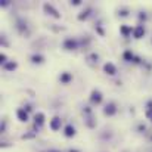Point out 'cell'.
<instances>
[{
	"mask_svg": "<svg viewBox=\"0 0 152 152\" xmlns=\"http://www.w3.org/2000/svg\"><path fill=\"white\" fill-rule=\"evenodd\" d=\"M68 152H80V151H77V149H70Z\"/></svg>",
	"mask_w": 152,
	"mask_h": 152,
	"instance_id": "obj_21",
	"label": "cell"
},
{
	"mask_svg": "<svg viewBox=\"0 0 152 152\" xmlns=\"http://www.w3.org/2000/svg\"><path fill=\"white\" fill-rule=\"evenodd\" d=\"M90 102L99 105V103L102 102V93H100L99 90H96V89L92 90V93H90Z\"/></svg>",
	"mask_w": 152,
	"mask_h": 152,
	"instance_id": "obj_3",
	"label": "cell"
},
{
	"mask_svg": "<svg viewBox=\"0 0 152 152\" xmlns=\"http://www.w3.org/2000/svg\"><path fill=\"white\" fill-rule=\"evenodd\" d=\"M146 117H148V118L152 121V108H149V109L146 111Z\"/></svg>",
	"mask_w": 152,
	"mask_h": 152,
	"instance_id": "obj_18",
	"label": "cell"
},
{
	"mask_svg": "<svg viewBox=\"0 0 152 152\" xmlns=\"http://www.w3.org/2000/svg\"><path fill=\"white\" fill-rule=\"evenodd\" d=\"M131 31H133V30H131V27H128V25H121V27H120V33H121L124 37H127L128 34H131Z\"/></svg>",
	"mask_w": 152,
	"mask_h": 152,
	"instance_id": "obj_11",
	"label": "cell"
},
{
	"mask_svg": "<svg viewBox=\"0 0 152 152\" xmlns=\"http://www.w3.org/2000/svg\"><path fill=\"white\" fill-rule=\"evenodd\" d=\"M77 46H78V43H77V40H74V39H67V40L64 42V49H67V50H75Z\"/></svg>",
	"mask_w": 152,
	"mask_h": 152,
	"instance_id": "obj_4",
	"label": "cell"
},
{
	"mask_svg": "<svg viewBox=\"0 0 152 152\" xmlns=\"http://www.w3.org/2000/svg\"><path fill=\"white\" fill-rule=\"evenodd\" d=\"M16 67H18V64L12 61V62H8V64L5 65V70H6V71H14V70H16Z\"/></svg>",
	"mask_w": 152,
	"mask_h": 152,
	"instance_id": "obj_14",
	"label": "cell"
},
{
	"mask_svg": "<svg viewBox=\"0 0 152 152\" xmlns=\"http://www.w3.org/2000/svg\"><path fill=\"white\" fill-rule=\"evenodd\" d=\"M16 117H18V120L22 121V123H27V121H28V114H27L25 109H22V108H19V109L16 111Z\"/></svg>",
	"mask_w": 152,
	"mask_h": 152,
	"instance_id": "obj_8",
	"label": "cell"
},
{
	"mask_svg": "<svg viewBox=\"0 0 152 152\" xmlns=\"http://www.w3.org/2000/svg\"><path fill=\"white\" fill-rule=\"evenodd\" d=\"M43 9H44V12L47 14V15H50V16H53V18H56V19H59L61 18V14L52 6V5H49V3H44L43 5Z\"/></svg>",
	"mask_w": 152,
	"mask_h": 152,
	"instance_id": "obj_1",
	"label": "cell"
},
{
	"mask_svg": "<svg viewBox=\"0 0 152 152\" xmlns=\"http://www.w3.org/2000/svg\"><path fill=\"white\" fill-rule=\"evenodd\" d=\"M103 71H105L108 75H115L117 68H115V65H114L112 62H106V64L103 65Z\"/></svg>",
	"mask_w": 152,
	"mask_h": 152,
	"instance_id": "obj_6",
	"label": "cell"
},
{
	"mask_svg": "<svg viewBox=\"0 0 152 152\" xmlns=\"http://www.w3.org/2000/svg\"><path fill=\"white\" fill-rule=\"evenodd\" d=\"M71 3H72L74 6H78V5L81 3V0H72V2H71Z\"/></svg>",
	"mask_w": 152,
	"mask_h": 152,
	"instance_id": "obj_19",
	"label": "cell"
},
{
	"mask_svg": "<svg viewBox=\"0 0 152 152\" xmlns=\"http://www.w3.org/2000/svg\"><path fill=\"white\" fill-rule=\"evenodd\" d=\"M34 120H36V125H42L44 123V114L43 112H37L36 117H34Z\"/></svg>",
	"mask_w": 152,
	"mask_h": 152,
	"instance_id": "obj_12",
	"label": "cell"
},
{
	"mask_svg": "<svg viewBox=\"0 0 152 152\" xmlns=\"http://www.w3.org/2000/svg\"><path fill=\"white\" fill-rule=\"evenodd\" d=\"M61 125H62L61 117H53V118L50 120V123H49V127H50L52 131H58V130L61 128Z\"/></svg>",
	"mask_w": 152,
	"mask_h": 152,
	"instance_id": "obj_2",
	"label": "cell"
},
{
	"mask_svg": "<svg viewBox=\"0 0 152 152\" xmlns=\"http://www.w3.org/2000/svg\"><path fill=\"white\" fill-rule=\"evenodd\" d=\"M123 56H124V59H125V61H131V59L134 58V56H133V53H131L130 50H125Z\"/></svg>",
	"mask_w": 152,
	"mask_h": 152,
	"instance_id": "obj_16",
	"label": "cell"
},
{
	"mask_svg": "<svg viewBox=\"0 0 152 152\" xmlns=\"http://www.w3.org/2000/svg\"><path fill=\"white\" fill-rule=\"evenodd\" d=\"M90 12H92V9H90V8H87L86 11H83V12L78 15V19H80V21H84V19H87V18H89V15H90Z\"/></svg>",
	"mask_w": 152,
	"mask_h": 152,
	"instance_id": "obj_13",
	"label": "cell"
},
{
	"mask_svg": "<svg viewBox=\"0 0 152 152\" xmlns=\"http://www.w3.org/2000/svg\"><path fill=\"white\" fill-rule=\"evenodd\" d=\"M44 152H61V151H58V149H49V151H44Z\"/></svg>",
	"mask_w": 152,
	"mask_h": 152,
	"instance_id": "obj_20",
	"label": "cell"
},
{
	"mask_svg": "<svg viewBox=\"0 0 152 152\" xmlns=\"http://www.w3.org/2000/svg\"><path fill=\"white\" fill-rule=\"evenodd\" d=\"M133 36H134V39H142V37L145 36V28H143V25H137V27L133 30Z\"/></svg>",
	"mask_w": 152,
	"mask_h": 152,
	"instance_id": "obj_7",
	"label": "cell"
},
{
	"mask_svg": "<svg viewBox=\"0 0 152 152\" xmlns=\"http://www.w3.org/2000/svg\"><path fill=\"white\" fill-rule=\"evenodd\" d=\"M64 134H65L67 137H72V136H75V128H74V125L67 124L65 128H64Z\"/></svg>",
	"mask_w": 152,
	"mask_h": 152,
	"instance_id": "obj_9",
	"label": "cell"
},
{
	"mask_svg": "<svg viewBox=\"0 0 152 152\" xmlns=\"http://www.w3.org/2000/svg\"><path fill=\"white\" fill-rule=\"evenodd\" d=\"M6 59H8V58H6V55H5V53L0 55V62H2V64H5V65H6V64H8V61H6Z\"/></svg>",
	"mask_w": 152,
	"mask_h": 152,
	"instance_id": "obj_17",
	"label": "cell"
},
{
	"mask_svg": "<svg viewBox=\"0 0 152 152\" xmlns=\"http://www.w3.org/2000/svg\"><path fill=\"white\" fill-rule=\"evenodd\" d=\"M31 61H33L34 64H42V62L44 61V58H43L42 55H33V56H31Z\"/></svg>",
	"mask_w": 152,
	"mask_h": 152,
	"instance_id": "obj_15",
	"label": "cell"
},
{
	"mask_svg": "<svg viewBox=\"0 0 152 152\" xmlns=\"http://www.w3.org/2000/svg\"><path fill=\"white\" fill-rule=\"evenodd\" d=\"M115 112H117V106H115L114 102H109V103L105 106V109H103V114L108 115V117H112Z\"/></svg>",
	"mask_w": 152,
	"mask_h": 152,
	"instance_id": "obj_5",
	"label": "cell"
},
{
	"mask_svg": "<svg viewBox=\"0 0 152 152\" xmlns=\"http://www.w3.org/2000/svg\"><path fill=\"white\" fill-rule=\"evenodd\" d=\"M59 80H61V83L67 84V83H70V81L72 80V75H71L70 72H62V74H61V77H59Z\"/></svg>",
	"mask_w": 152,
	"mask_h": 152,
	"instance_id": "obj_10",
	"label": "cell"
}]
</instances>
